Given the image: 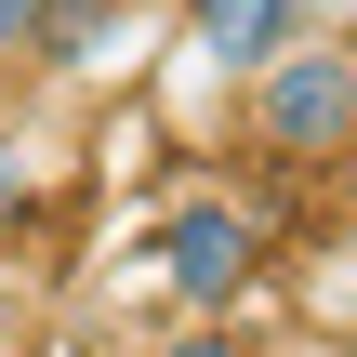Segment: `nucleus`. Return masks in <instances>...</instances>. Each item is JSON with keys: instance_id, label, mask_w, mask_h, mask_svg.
I'll use <instances>...</instances> for the list:
<instances>
[{"instance_id": "nucleus-5", "label": "nucleus", "mask_w": 357, "mask_h": 357, "mask_svg": "<svg viewBox=\"0 0 357 357\" xmlns=\"http://www.w3.org/2000/svg\"><path fill=\"white\" fill-rule=\"evenodd\" d=\"M159 357H252V344H238L225 318H199V331H172V344H159Z\"/></svg>"}, {"instance_id": "nucleus-3", "label": "nucleus", "mask_w": 357, "mask_h": 357, "mask_svg": "<svg viewBox=\"0 0 357 357\" xmlns=\"http://www.w3.org/2000/svg\"><path fill=\"white\" fill-rule=\"evenodd\" d=\"M291 40H305V0H199V53L225 79H265Z\"/></svg>"}, {"instance_id": "nucleus-7", "label": "nucleus", "mask_w": 357, "mask_h": 357, "mask_svg": "<svg viewBox=\"0 0 357 357\" xmlns=\"http://www.w3.org/2000/svg\"><path fill=\"white\" fill-rule=\"evenodd\" d=\"M0 357H13V305H0Z\"/></svg>"}, {"instance_id": "nucleus-4", "label": "nucleus", "mask_w": 357, "mask_h": 357, "mask_svg": "<svg viewBox=\"0 0 357 357\" xmlns=\"http://www.w3.org/2000/svg\"><path fill=\"white\" fill-rule=\"evenodd\" d=\"M40 40H53V0H0V66L40 53Z\"/></svg>"}, {"instance_id": "nucleus-1", "label": "nucleus", "mask_w": 357, "mask_h": 357, "mask_svg": "<svg viewBox=\"0 0 357 357\" xmlns=\"http://www.w3.org/2000/svg\"><path fill=\"white\" fill-rule=\"evenodd\" d=\"M238 132H252L265 159H291V172L344 159V146H357V40L305 26L265 79H238Z\"/></svg>"}, {"instance_id": "nucleus-2", "label": "nucleus", "mask_w": 357, "mask_h": 357, "mask_svg": "<svg viewBox=\"0 0 357 357\" xmlns=\"http://www.w3.org/2000/svg\"><path fill=\"white\" fill-rule=\"evenodd\" d=\"M159 291L185 305V318H225L252 278H265V212L252 199H185V212H159Z\"/></svg>"}, {"instance_id": "nucleus-6", "label": "nucleus", "mask_w": 357, "mask_h": 357, "mask_svg": "<svg viewBox=\"0 0 357 357\" xmlns=\"http://www.w3.org/2000/svg\"><path fill=\"white\" fill-rule=\"evenodd\" d=\"M0 212H26V159L13 146H0Z\"/></svg>"}]
</instances>
